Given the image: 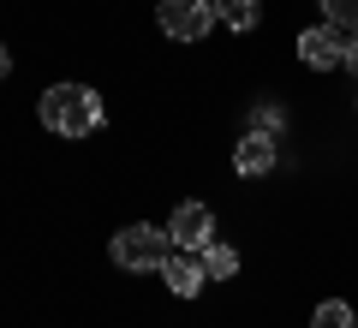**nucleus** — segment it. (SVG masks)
<instances>
[{"mask_svg":"<svg viewBox=\"0 0 358 328\" xmlns=\"http://www.w3.org/2000/svg\"><path fill=\"white\" fill-rule=\"evenodd\" d=\"M167 251H173V239H167V227H155V221H131V227H120L114 239H108V257H114V269H126V275L162 269Z\"/></svg>","mask_w":358,"mask_h":328,"instance_id":"obj_2","label":"nucleus"},{"mask_svg":"<svg viewBox=\"0 0 358 328\" xmlns=\"http://www.w3.org/2000/svg\"><path fill=\"white\" fill-rule=\"evenodd\" d=\"M317 6H322V18H329V24L358 30V0H317Z\"/></svg>","mask_w":358,"mask_h":328,"instance_id":"obj_11","label":"nucleus"},{"mask_svg":"<svg viewBox=\"0 0 358 328\" xmlns=\"http://www.w3.org/2000/svg\"><path fill=\"white\" fill-rule=\"evenodd\" d=\"M352 108H358V96H352Z\"/></svg>","mask_w":358,"mask_h":328,"instance_id":"obj_14","label":"nucleus"},{"mask_svg":"<svg viewBox=\"0 0 358 328\" xmlns=\"http://www.w3.org/2000/svg\"><path fill=\"white\" fill-rule=\"evenodd\" d=\"M36 120L54 138H96V131L108 126V108H102V96L90 84H48L42 101H36Z\"/></svg>","mask_w":358,"mask_h":328,"instance_id":"obj_1","label":"nucleus"},{"mask_svg":"<svg viewBox=\"0 0 358 328\" xmlns=\"http://www.w3.org/2000/svg\"><path fill=\"white\" fill-rule=\"evenodd\" d=\"M167 239H173V251H203V245L215 239V209L197 203V197H185L167 215Z\"/></svg>","mask_w":358,"mask_h":328,"instance_id":"obj_5","label":"nucleus"},{"mask_svg":"<svg viewBox=\"0 0 358 328\" xmlns=\"http://www.w3.org/2000/svg\"><path fill=\"white\" fill-rule=\"evenodd\" d=\"M346 36H352V30H341V24H329V18H322V24H310V30H299V66H310V72H341L346 66Z\"/></svg>","mask_w":358,"mask_h":328,"instance_id":"obj_4","label":"nucleus"},{"mask_svg":"<svg viewBox=\"0 0 358 328\" xmlns=\"http://www.w3.org/2000/svg\"><path fill=\"white\" fill-rule=\"evenodd\" d=\"M197 263H203L209 287H215V280H233V275H239V251H233V245H221V239H209L203 251H197Z\"/></svg>","mask_w":358,"mask_h":328,"instance_id":"obj_9","label":"nucleus"},{"mask_svg":"<svg viewBox=\"0 0 358 328\" xmlns=\"http://www.w3.org/2000/svg\"><path fill=\"white\" fill-rule=\"evenodd\" d=\"M310 328H358V311L346 299H322L317 311H310Z\"/></svg>","mask_w":358,"mask_h":328,"instance_id":"obj_10","label":"nucleus"},{"mask_svg":"<svg viewBox=\"0 0 358 328\" xmlns=\"http://www.w3.org/2000/svg\"><path fill=\"white\" fill-rule=\"evenodd\" d=\"M6 72H13V48L0 42V84H6Z\"/></svg>","mask_w":358,"mask_h":328,"instance_id":"obj_13","label":"nucleus"},{"mask_svg":"<svg viewBox=\"0 0 358 328\" xmlns=\"http://www.w3.org/2000/svg\"><path fill=\"white\" fill-rule=\"evenodd\" d=\"M162 280H167V292H173V299H197V292L209 287V275H203V263H197V251H167Z\"/></svg>","mask_w":358,"mask_h":328,"instance_id":"obj_7","label":"nucleus"},{"mask_svg":"<svg viewBox=\"0 0 358 328\" xmlns=\"http://www.w3.org/2000/svg\"><path fill=\"white\" fill-rule=\"evenodd\" d=\"M215 18L233 36H251V30L263 24V0H215Z\"/></svg>","mask_w":358,"mask_h":328,"instance_id":"obj_8","label":"nucleus"},{"mask_svg":"<svg viewBox=\"0 0 358 328\" xmlns=\"http://www.w3.org/2000/svg\"><path fill=\"white\" fill-rule=\"evenodd\" d=\"M215 0H155V30H162L167 42H209V30H215Z\"/></svg>","mask_w":358,"mask_h":328,"instance_id":"obj_3","label":"nucleus"},{"mask_svg":"<svg viewBox=\"0 0 358 328\" xmlns=\"http://www.w3.org/2000/svg\"><path fill=\"white\" fill-rule=\"evenodd\" d=\"M275 162H281V138H268V131H257V126L233 143V173H239V179L275 173Z\"/></svg>","mask_w":358,"mask_h":328,"instance_id":"obj_6","label":"nucleus"},{"mask_svg":"<svg viewBox=\"0 0 358 328\" xmlns=\"http://www.w3.org/2000/svg\"><path fill=\"white\" fill-rule=\"evenodd\" d=\"M346 72L358 78V30H352V36H346Z\"/></svg>","mask_w":358,"mask_h":328,"instance_id":"obj_12","label":"nucleus"}]
</instances>
